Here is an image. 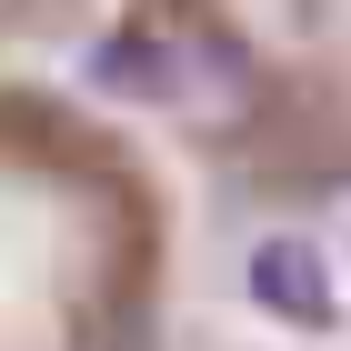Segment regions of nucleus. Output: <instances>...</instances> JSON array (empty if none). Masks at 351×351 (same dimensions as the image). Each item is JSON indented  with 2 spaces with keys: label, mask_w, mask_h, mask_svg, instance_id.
Here are the masks:
<instances>
[{
  "label": "nucleus",
  "mask_w": 351,
  "mask_h": 351,
  "mask_svg": "<svg viewBox=\"0 0 351 351\" xmlns=\"http://www.w3.org/2000/svg\"><path fill=\"white\" fill-rule=\"evenodd\" d=\"M241 291H251V311L281 322V331H311V341L341 331V261H331L322 231H261L251 261H241Z\"/></svg>",
  "instance_id": "1"
}]
</instances>
